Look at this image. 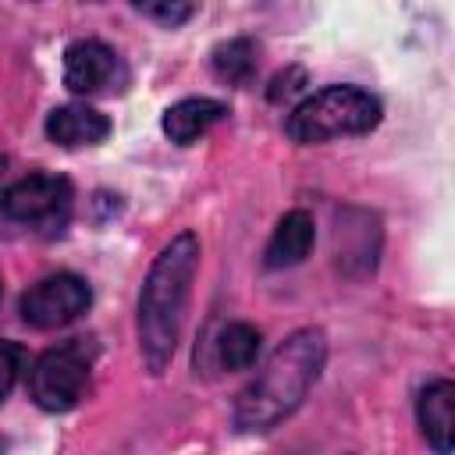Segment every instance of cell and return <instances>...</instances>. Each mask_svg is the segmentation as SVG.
Instances as JSON below:
<instances>
[{"label": "cell", "instance_id": "1", "mask_svg": "<svg viewBox=\"0 0 455 455\" xmlns=\"http://www.w3.org/2000/svg\"><path fill=\"white\" fill-rule=\"evenodd\" d=\"M199 270V238L178 231L153 259L139 291V352L149 373H164L178 348L192 277Z\"/></svg>", "mask_w": 455, "mask_h": 455}, {"label": "cell", "instance_id": "2", "mask_svg": "<svg viewBox=\"0 0 455 455\" xmlns=\"http://www.w3.org/2000/svg\"><path fill=\"white\" fill-rule=\"evenodd\" d=\"M323 359H327L323 331L306 327L284 338L274 348V355L263 363L256 380L238 395L235 427L245 434H263V430H274L281 419H288L302 405L306 391L316 384Z\"/></svg>", "mask_w": 455, "mask_h": 455}, {"label": "cell", "instance_id": "3", "mask_svg": "<svg viewBox=\"0 0 455 455\" xmlns=\"http://www.w3.org/2000/svg\"><path fill=\"white\" fill-rule=\"evenodd\" d=\"M380 121V103L366 89L355 85H327L313 96H306L288 114V135L302 146L327 142L338 135H366Z\"/></svg>", "mask_w": 455, "mask_h": 455}, {"label": "cell", "instance_id": "4", "mask_svg": "<svg viewBox=\"0 0 455 455\" xmlns=\"http://www.w3.org/2000/svg\"><path fill=\"white\" fill-rule=\"evenodd\" d=\"M96 348L85 338H71L60 341L53 348H46L32 370H28V395L39 409L46 412H68L78 405L85 384H89V370H92Z\"/></svg>", "mask_w": 455, "mask_h": 455}, {"label": "cell", "instance_id": "5", "mask_svg": "<svg viewBox=\"0 0 455 455\" xmlns=\"http://www.w3.org/2000/svg\"><path fill=\"white\" fill-rule=\"evenodd\" d=\"M71 210V181L60 174H28L4 188L0 213L28 228H60Z\"/></svg>", "mask_w": 455, "mask_h": 455}, {"label": "cell", "instance_id": "6", "mask_svg": "<svg viewBox=\"0 0 455 455\" xmlns=\"http://www.w3.org/2000/svg\"><path fill=\"white\" fill-rule=\"evenodd\" d=\"M89 302H92V291L78 274H53L21 295V320L28 327L53 331L78 320L89 309Z\"/></svg>", "mask_w": 455, "mask_h": 455}, {"label": "cell", "instance_id": "7", "mask_svg": "<svg viewBox=\"0 0 455 455\" xmlns=\"http://www.w3.org/2000/svg\"><path fill=\"white\" fill-rule=\"evenodd\" d=\"M124 82L121 57L100 39H78L64 53V85L78 96L107 92Z\"/></svg>", "mask_w": 455, "mask_h": 455}, {"label": "cell", "instance_id": "8", "mask_svg": "<svg viewBox=\"0 0 455 455\" xmlns=\"http://www.w3.org/2000/svg\"><path fill=\"white\" fill-rule=\"evenodd\" d=\"M46 135L64 146V149H78V146H96L110 135V121L107 114H100L96 107H85V103H68V107H57L50 117H46Z\"/></svg>", "mask_w": 455, "mask_h": 455}, {"label": "cell", "instance_id": "9", "mask_svg": "<svg viewBox=\"0 0 455 455\" xmlns=\"http://www.w3.org/2000/svg\"><path fill=\"white\" fill-rule=\"evenodd\" d=\"M455 387L451 380H430L423 391H419V402H416V412H419V427H423V437L427 444L437 451V455H451V430H455Z\"/></svg>", "mask_w": 455, "mask_h": 455}, {"label": "cell", "instance_id": "10", "mask_svg": "<svg viewBox=\"0 0 455 455\" xmlns=\"http://www.w3.org/2000/svg\"><path fill=\"white\" fill-rule=\"evenodd\" d=\"M313 238H316L313 217H309L306 210H288V213L277 220V228H274L270 242H267L263 263H267L270 270H284V267H295V263H302V259L309 256V249H313Z\"/></svg>", "mask_w": 455, "mask_h": 455}, {"label": "cell", "instance_id": "11", "mask_svg": "<svg viewBox=\"0 0 455 455\" xmlns=\"http://www.w3.org/2000/svg\"><path fill=\"white\" fill-rule=\"evenodd\" d=\"M228 117V107L220 100H206V96H188V100H178L174 107L164 110V132L171 142L178 146H188L196 142L199 135H206L217 121Z\"/></svg>", "mask_w": 455, "mask_h": 455}, {"label": "cell", "instance_id": "12", "mask_svg": "<svg viewBox=\"0 0 455 455\" xmlns=\"http://www.w3.org/2000/svg\"><path fill=\"white\" fill-rule=\"evenodd\" d=\"M259 345H263L259 331L252 323L238 320V323L220 327V334L213 341V352H217L220 370H249L256 363V355H259Z\"/></svg>", "mask_w": 455, "mask_h": 455}, {"label": "cell", "instance_id": "13", "mask_svg": "<svg viewBox=\"0 0 455 455\" xmlns=\"http://www.w3.org/2000/svg\"><path fill=\"white\" fill-rule=\"evenodd\" d=\"M213 71L220 82H231V85H245L256 71V46L249 39H231V43H220L213 50Z\"/></svg>", "mask_w": 455, "mask_h": 455}, {"label": "cell", "instance_id": "14", "mask_svg": "<svg viewBox=\"0 0 455 455\" xmlns=\"http://www.w3.org/2000/svg\"><path fill=\"white\" fill-rule=\"evenodd\" d=\"M21 370H25V352H21V345L0 341V402L11 395V387H14L18 377H21Z\"/></svg>", "mask_w": 455, "mask_h": 455}, {"label": "cell", "instance_id": "15", "mask_svg": "<svg viewBox=\"0 0 455 455\" xmlns=\"http://www.w3.org/2000/svg\"><path fill=\"white\" fill-rule=\"evenodd\" d=\"M139 11L164 25H178V21L192 18V4H139Z\"/></svg>", "mask_w": 455, "mask_h": 455}, {"label": "cell", "instance_id": "16", "mask_svg": "<svg viewBox=\"0 0 455 455\" xmlns=\"http://www.w3.org/2000/svg\"><path fill=\"white\" fill-rule=\"evenodd\" d=\"M4 171H7V156L0 153V174H4Z\"/></svg>", "mask_w": 455, "mask_h": 455}, {"label": "cell", "instance_id": "17", "mask_svg": "<svg viewBox=\"0 0 455 455\" xmlns=\"http://www.w3.org/2000/svg\"><path fill=\"white\" fill-rule=\"evenodd\" d=\"M0 455H4V437H0Z\"/></svg>", "mask_w": 455, "mask_h": 455}, {"label": "cell", "instance_id": "18", "mask_svg": "<svg viewBox=\"0 0 455 455\" xmlns=\"http://www.w3.org/2000/svg\"><path fill=\"white\" fill-rule=\"evenodd\" d=\"M0 291H4V288H0Z\"/></svg>", "mask_w": 455, "mask_h": 455}]
</instances>
